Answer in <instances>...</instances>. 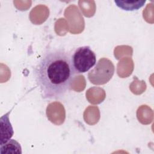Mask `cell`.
<instances>
[{
	"mask_svg": "<svg viewBox=\"0 0 154 154\" xmlns=\"http://www.w3.org/2000/svg\"><path fill=\"white\" fill-rule=\"evenodd\" d=\"M35 74L43 99H61L70 89L76 75L72 54L63 48L48 49L41 57Z\"/></svg>",
	"mask_w": 154,
	"mask_h": 154,
	"instance_id": "cell-1",
	"label": "cell"
},
{
	"mask_svg": "<svg viewBox=\"0 0 154 154\" xmlns=\"http://www.w3.org/2000/svg\"><path fill=\"white\" fill-rule=\"evenodd\" d=\"M72 61L76 74L88 72L96 63L95 53L88 46L76 48L72 54Z\"/></svg>",
	"mask_w": 154,
	"mask_h": 154,
	"instance_id": "cell-2",
	"label": "cell"
},
{
	"mask_svg": "<svg viewBox=\"0 0 154 154\" xmlns=\"http://www.w3.org/2000/svg\"><path fill=\"white\" fill-rule=\"evenodd\" d=\"M11 110L1 117V144L8 141L12 137L14 131L9 120V114Z\"/></svg>",
	"mask_w": 154,
	"mask_h": 154,
	"instance_id": "cell-4",
	"label": "cell"
},
{
	"mask_svg": "<svg viewBox=\"0 0 154 154\" xmlns=\"http://www.w3.org/2000/svg\"><path fill=\"white\" fill-rule=\"evenodd\" d=\"M114 2L117 7L125 11L137 10L144 6L146 3L144 0H116Z\"/></svg>",
	"mask_w": 154,
	"mask_h": 154,
	"instance_id": "cell-5",
	"label": "cell"
},
{
	"mask_svg": "<svg viewBox=\"0 0 154 154\" xmlns=\"http://www.w3.org/2000/svg\"><path fill=\"white\" fill-rule=\"evenodd\" d=\"M0 149L1 153H22L20 144L13 139H10L1 145Z\"/></svg>",
	"mask_w": 154,
	"mask_h": 154,
	"instance_id": "cell-6",
	"label": "cell"
},
{
	"mask_svg": "<svg viewBox=\"0 0 154 154\" xmlns=\"http://www.w3.org/2000/svg\"><path fill=\"white\" fill-rule=\"evenodd\" d=\"M112 67H114L110 60L105 58L100 59L96 67L88 73V79L93 84H96L97 80L100 76L98 85L105 84L111 78L114 73L103 72Z\"/></svg>",
	"mask_w": 154,
	"mask_h": 154,
	"instance_id": "cell-3",
	"label": "cell"
}]
</instances>
